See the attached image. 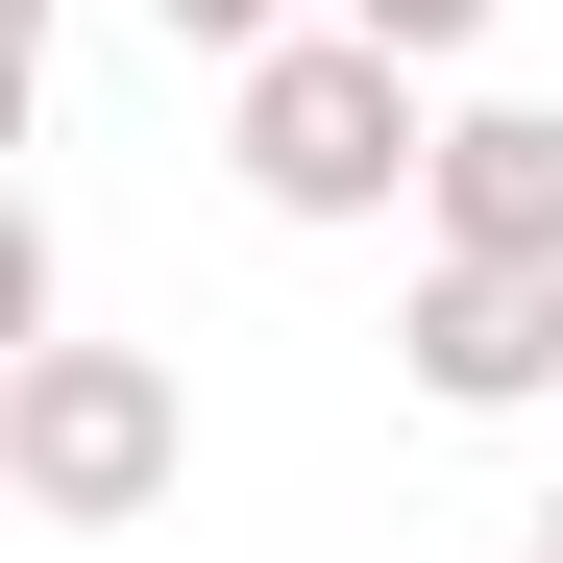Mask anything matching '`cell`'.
<instances>
[{"instance_id":"5","label":"cell","mask_w":563,"mask_h":563,"mask_svg":"<svg viewBox=\"0 0 563 563\" xmlns=\"http://www.w3.org/2000/svg\"><path fill=\"white\" fill-rule=\"evenodd\" d=\"M147 25H172V49H197V74H245L269 25H319V0H147Z\"/></svg>"},{"instance_id":"2","label":"cell","mask_w":563,"mask_h":563,"mask_svg":"<svg viewBox=\"0 0 563 563\" xmlns=\"http://www.w3.org/2000/svg\"><path fill=\"white\" fill-rule=\"evenodd\" d=\"M0 490H25L49 539H147L172 490H197V393H172V343L25 319V343H0Z\"/></svg>"},{"instance_id":"4","label":"cell","mask_w":563,"mask_h":563,"mask_svg":"<svg viewBox=\"0 0 563 563\" xmlns=\"http://www.w3.org/2000/svg\"><path fill=\"white\" fill-rule=\"evenodd\" d=\"M417 245H515V269H563V99H441Z\"/></svg>"},{"instance_id":"1","label":"cell","mask_w":563,"mask_h":563,"mask_svg":"<svg viewBox=\"0 0 563 563\" xmlns=\"http://www.w3.org/2000/svg\"><path fill=\"white\" fill-rule=\"evenodd\" d=\"M221 172H245L269 221H393L417 172H441V74L319 0V25H269V49L221 74Z\"/></svg>"},{"instance_id":"3","label":"cell","mask_w":563,"mask_h":563,"mask_svg":"<svg viewBox=\"0 0 563 563\" xmlns=\"http://www.w3.org/2000/svg\"><path fill=\"white\" fill-rule=\"evenodd\" d=\"M393 367H417L441 417H539V393H563V269H515V245H417Z\"/></svg>"},{"instance_id":"6","label":"cell","mask_w":563,"mask_h":563,"mask_svg":"<svg viewBox=\"0 0 563 563\" xmlns=\"http://www.w3.org/2000/svg\"><path fill=\"white\" fill-rule=\"evenodd\" d=\"M343 25H393L417 74H465V49H490V0H343Z\"/></svg>"},{"instance_id":"7","label":"cell","mask_w":563,"mask_h":563,"mask_svg":"<svg viewBox=\"0 0 563 563\" xmlns=\"http://www.w3.org/2000/svg\"><path fill=\"white\" fill-rule=\"evenodd\" d=\"M515 563H563V490H539V515H515Z\"/></svg>"}]
</instances>
